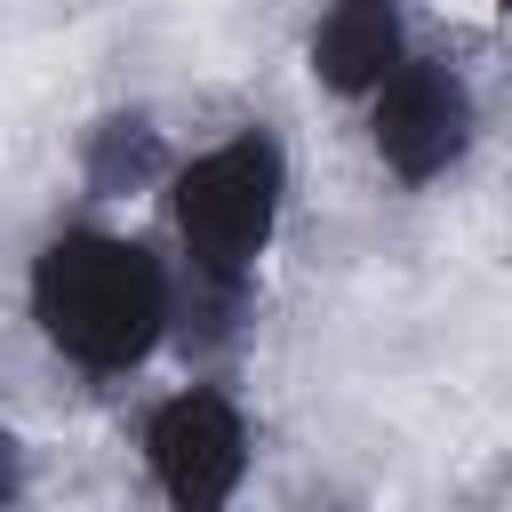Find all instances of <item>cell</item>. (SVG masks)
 Returning <instances> with one entry per match:
<instances>
[{
  "mask_svg": "<svg viewBox=\"0 0 512 512\" xmlns=\"http://www.w3.org/2000/svg\"><path fill=\"white\" fill-rule=\"evenodd\" d=\"M480 104L472 80L448 56H400L376 88H368V144L400 184H432L472 152Z\"/></svg>",
  "mask_w": 512,
  "mask_h": 512,
  "instance_id": "3957f363",
  "label": "cell"
},
{
  "mask_svg": "<svg viewBox=\"0 0 512 512\" xmlns=\"http://www.w3.org/2000/svg\"><path fill=\"white\" fill-rule=\"evenodd\" d=\"M504 8H512V0H504Z\"/></svg>",
  "mask_w": 512,
  "mask_h": 512,
  "instance_id": "ba28073f",
  "label": "cell"
},
{
  "mask_svg": "<svg viewBox=\"0 0 512 512\" xmlns=\"http://www.w3.org/2000/svg\"><path fill=\"white\" fill-rule=\"evenodd\" d=\"M280 200H288V152H280L272 128H240V136L208 144L200 160H184V168L168 176L184 280L248 296L256 256H264L272 232H280Z\"/></svg>",
  "mask_w": 512,
  "mask_h": 512,
  "instance_id": "7a4b0ae2",
  "label": "cell"
},
{
  "mask_svg": "<svg viewBox=\"0 0 512 512\" xmlns=\"http://www.w3.org/2000/svg\"><path fill=\"white\" fill-rule=\"evenodd\" d=\"M144 472L176 512H216L248 480V416L224 384H184L144 416Z\"/></svg>",
  "mask_w": 512,
  "mask_h": 512,
  "instance_id": "277c9868",
  "label": "cell"
},
{
  "mask_svg": "<svg viewBox=\"0 0 512 512\" xmlns=\"http://www.w3.org/2000/svg\"><path fill=\"white\" fill-rule=\"evenodd\" d=\"M80 176H88L96 200H128V192H144V184L168 176V144H160V128H152L144 112H112V120L88 128Z\"/></svg>",
  "mask_w": 512,
  "mask_h": 512,
  "instance_id": "8992f818",
  "label": "cell"
},
{
  "mask_svg": "<svg viewBox=\"0 0 512 512\" xmlns=\"http://www.w3.org/2000/svg\"><path fill=\"white\" fill-rule=\"evenodd\" d=\"M24 496V440L8 432V416H0V504H16Z\"/></svg>",
  "mask_w": 512,
  "mask_h": 512,
  "instance_id": "52a82bcc",
  "label": "cell"
},
{
  "mask_svg": "<svg viewBox=\"0 0 512 512\" xmlns=\"http://www.w3.org/2000/svg\"><path fill=\"white\" fill-rule=\"evenodd\" d=\"M400 56H408L400 0H336L312 24V80L328 96H368Z\"/></svg>",
  "mask_w": 512,
  "mask_h": 512,
  "instance_id": "5b68a950",
  "label": "cell"
},
{
  "mask_svg": "<svg viewBox=\"0 0 512 512\" xmlns=\"http://www.w3.org/2000/svg\"><path fill=\"white\" fill-rule=\"evenodd\" d=\"M32 328L48 336V352H64L88 376H128L160 352V336L176 328V280L168 264L128 240V232H56L32 256L24 280Z\"/></svg>",
  "mask_w": 512,
  "mask_h": 512,
  "instance_id": "6da1fadb",
  "label": "cell"
}]
</instances>
